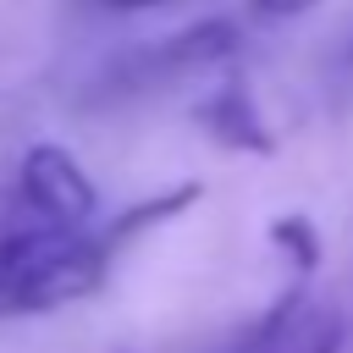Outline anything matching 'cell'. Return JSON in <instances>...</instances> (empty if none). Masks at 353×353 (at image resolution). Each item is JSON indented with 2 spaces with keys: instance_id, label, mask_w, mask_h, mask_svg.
<instances>
[{
  "instance_id": "cell-1",
  "label": "cell",
  "mask_w": 353,
  "mask_h": 353,
  "mask_svg": "<svg viewBox=\"0 0 353 353\" xmlns=\"http://www.w3.org/2000/svg\"><path fill=\"white\" fill-rule=\"evenodd\" d=\"M116 243L88 226L22 221L0 232V314H44L99 292Z\"/></svg>"
},
{
  "instance_id": "cell-2",
  "label": "cell",
  "mask_w": 353,
  "mask_h": 353,
  "mask_svg": "<svg viewBox=\"0 0 353 353\" xmlns=\"http://www.w3.org/2000/svg\"><path fill=\"white\" fill-rule=\"evenodd\" d=\"M17 204L28 221H50V226H88L99 210L94 176L77 165L72 149L61 143H33L17 165Z\"/></svg>"
},
{
  "instance_id": "cell-3",
  "label": "cell",
  "mask_w": 353,
  "mask_h": 353,
  "mask_svg": "<svg viewBox=\"0 0 353 353\" xmlns=\"http://www.w3.org/2000/svg\"><path fill=\"white\" fill-rule=\"evenodd\" d=\"M342 342H347L342 309L309 292H292L237 342V353H342Z\"/></svg>"
},
{
  "instance_id": "cell-4",
  "label": "cell",
  "mask_w": 353,
  "mask_h": 353,
  "mask_svg": "<svg viewBox=\"0 0 353 353\" xmlns=\"http://www.w3.org/2000/svg\"><path fill=\"white\" fill-rule=\"evenodd\" d=\"M199 127L221 143V149H243V154H270L276 138L248 94V83H221L204 105H199Z\"/></svg>"
},
{
  "instance_id": "cell-5",
  "label": "cell",
  "mask_w": 353,
  "mask_h": 353,
  "mask_svg": "<svg viewBox=\"0 0 353 353\" xmlns=\"http://www.w3.org/2000/svg\"><path fill=\"white\" fill-rule=\"evenodd\" d=\"M232 55H237V28L221 22V17H210V22L165 39L154 61H160L165 72H204V66H221V61H232Z\"/></svg>"
},
{
  "instance_id": "cell-6",
  "label": "cell",
  "mask_w": 353,
  "mask_h": 353,
  "mask_svg": "<svg viewBox=\"0 0 353 353\" xmlns=\"http://www.w3.org/2000/svg\"><path fill=\"white\" fill-rule=\"evenodd\" d=\"M270 237H276V248H281L298 270H314V265H320V237H314V226H309L303 215H281V221H270Z\"/></svg>"
},
{
  "instance_id": "cell-7",
  "label": "cell",
  "mask_w": 353,
  "mask_h": 353,
  "mask_svg": "<svg viewBox=\"0 0 353 353\" xmlns=\"http://www.w3.org/2000/svg\"><path fill=\"white\" fill-rule=\"evenodd\" d=\"M320 0H248V11L254 17H265V22H287V17H309Z\"/></svg>"
},
{
  "instance_id": "cell-8",
  "label": "cell",
  "mask_w": 353,
  "mask_h": 353,
  "mask_svg": "<svg viewBox=\"0 0 353 353\" xmlns=\"http://www.w3.org/2000/svg\"><path fill=\"white\" fill-rule=\"evenodd\" d=\"M105 11H149V6H160V0H99Z\"/></svg>"
},
{
  "instance_id": "cell-9",
  "label": "cell",
  "mask_w": 353,
  "mask_h": 353,
  "mask_svg": "<svg viewBox=\"0 0 353 353\" xmlns=\"http://www.w3.org/2000/svg\"><path fill=\"white\" fill-rule=\"evenodd\" d=\"M347 55H353V50H347Z\"/></svg>"
}]
</instances>
